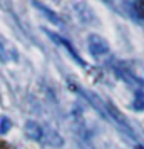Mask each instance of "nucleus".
Returning <instances> with one entry per match:
<instances>
[{"label": "nucleus", "instance_id": "obj_1", "mask_svg": "<svg viewBox=\"0 0 144 149\" xmlns=\"http://www.w3.org/2000/svg\"><path fill=\"white\" fill-rule=\"evenodd\" d=\"M87 45H89V52L92 54V57L96 59H102L104 55L109 54V44L106 39H102L101 35L92 34L87 39Z\"/></svg>", "mask_w": 144, "mask_h": 149}, {"label": "nucleus", "instance_id": "obj_2", "mask_svg": "<svg viewBox=\"0 0 144 149\" xmlns=\"http://www.w3.org/2000/svg\"><path fill=\"white\" fill-rule=\"evenodd\" d=\"M47 34H49V37H50V39H52L54 42H57L59 45H62V47L65 49V50H67L69 54L72 55V59H74V61H76L77 64H81V65H86V62L82 61V57H81V55H79V54L76 52V49L72 47V44H70L69 40H65L64 37H61V35L54 34V32H47Z\"/></svg>", "mask_w": 144, "mask_h": 149}, {"label": "nucleus", "instance_id": "obj_3", "mask_svg": "<svg viewBox=\"0 0 144 149\" xmlns=\"http://www.w3.org/2000/svg\"><path fill=\"white\" fill-rule=\"evenodd\" d=\"M25 134H27L32 141H39L42 137V127L39 126V122L29 121L27 124H25Z\"/></svg>", "mask_w": 144, "mask_h": 149}, {"label": "nucleus", "instance_id": "obj_4", "mask_svg": "<svg viewBox=\"0 0 144 149\" xmlns=\"http://www.w3.org/2000/svg\"><path fill=\"white\" fill-rule=\"evenodd\" d=\"M34 5H35L37 8H39V10H40L42 14H45V15H47L49 19H50V22H54L55 25H62V22H61V19H59V15L55 14V12H52L50 8H47L45 5H44V3L37 2V0H34Z\"/></svg>", "mask_w": 144, "mask_h": 149}]
</instances>
